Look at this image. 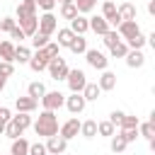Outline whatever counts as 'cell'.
Wrapping results in <instances>:
<instances>
[{"label": "cell", "instance_id": "cell-1", "mask_svg": "<svg viewBox=\"0 0 155 155\" xmlns=\"http://www.w3.org/2000/svg\"><path fill=\"white\" fill-rule=\"evenodd\" d=\"M34 131H36V136H46V138L53 136V133H58V119H56V114L48 111V109H44L39 114L36 124H34Z\"/></svg>", "mask_w": 155, "mask_h": 155}, {"label": "cell", "instance_id": "cell-2", "mask_svg": "<svg viewBox=\"0 0 155 155\" xmlns=\"http://www.w3.org/2000/svg\"><path fill=\"white\" fill-rule=\"evenodd\" d=\"M46 68H48V73H51V78H53V80H65V75H68V70H70V68H68V63H65L61 56L51 58Z\"/></svg>", "mask_w": 155, "mask_h": 155}, {"label": "cell", "instance_id": "cell-3", "mask_svg": "<svg viewBox=\"0 0 155 155\" xmlns=\"http://www.w3.org/2000/svg\"><path fill=\"white\" fill-rule=\"evenodd\" d=\"M65 82H68V87H70V92H82V87L87 85V78H85V73L82 70H68V75H65Z\"/></svg>", "mask_w": 155, "mask_h": 155}, {"label": "cell", "instance_id": "cell-4", "mask_svg": "<svg viewBox=\"0 0 155 155\" xmlns=\"http://www.w3.org/2000/svg\"><path fill=\"white\" fill-rule=\"evenodd\" d=\"M102 17H104V19H107V24H109V27H114V29L124 22V19L119 17V12H116V5H114L111 0H104V5H102Z\"/></svg>", "mask_w": 155, "mask_h": 155}, {"label": "cell", "instance_id": "cell-5", "mask_svg": "<svg viewBox=\"0 0 155 155\" xmlns=\"http://www.w3.org/2000/svg\"><path fill=\"white\" fill-rule=\"evenodd\" d=\"M85 58H87V63H90L94 70H107L109 58H107L102 51H97V48H87V51H85Z\"/></svg>", "mask_w": 155, "mask_h": 155}, {"label": "cell", "instance_id": "cell-6", "mask_svg": "<svg viewBox=\"0 0 155 155\" xmlns=\"http://www.w3.org/2000/svg\"><path fill=\"white\" fill-rule=\"evenodd\" d=\"M48 61H51V56L46 53V48H36V53L29 58V68H31L34 73H41V70H46Z\"/></svg>", "mask_w": 155, "mask_h": 155}, {"label": "cell", "instance_id": "cell-7", "mask_svg": "<svg viewBox=\"0 0 155 155\" xmlns=\"http://www.w3.org/2000/svg\"><path fill=\"white\" fill-rule=\"evenodd\" d=\"M63 102H65V97H63L58 90H56V92H44V97H41V104H44V109H48V111L61 109Z\"/></svg>", "mask_w": 155, "mask_h": 155}, {"label": "cell", "instance_id": "cell-8", "mask_svg": "<svg viewBox=\"0 0 155 155\" xmlns=\"http://www.w3.org/2000/svg\"><path fill=\"white\" fill-rule=\"evenodd\" d=\"M58 17L53 15V12H44L41 17H39V31H44V34H53L56 29H58V22H56Z\"/></svg>", "mask_w": 155, "mask_h": 155}, {"label": "cell", "instance_id": "cell-9", "mask_svg": "<svg viewBox=\"0 0 155 155\" xmlns=\"http://www.w3.org/2000/svg\"><path fill=\"white\" fill-rule=\"evenodd\" d=\"M65 107H68V111L70 114H80L82 109H85V97H82V92H73L70 97H65V102H63Z\"/></svg>", "mask_w": 155, "mask_h": 155}, {"label": "cell", "instance_id": "cell-10", "mask_svg": "<svg viewBox=\"0 0 155 155\" xmlns=\"http://www.w3.org/2000/svg\"><path fill=\"white\" fill-rule=\"evenodd\" d=\"M65 148H68V140L63 138V136H48V143H46V153H51V155H61V153H65Z\"/></svg>", "mask_w": 155, "mask_h": 155}, {"label": "cell", "instance_id": "cell-11", "mask_svg": "<svg viewBox=\"0 0 155 155\" xmlns=\"http://www.w3.org/2000/svg\"><path fill=\"white\" fill-rule=\"evenodd\" d=\"M116 31H119V36H124V39H131V36L140 34V27H138V22H136V19H124V22L116 27Z\"/></svg>", "mask_w": 155, "mask_h": 155}, {"label": "cell", "instance_id": "cell-12", "mask_svg": "<svg viewBox=\"0 0 155 155\" xmlns=\"http://www.w3.org/2000/svg\"><path fill=\"white\" fill-rule=\"evenodd\" d=\"M124 58H126V65H128V68H140V65L145 63V56H143L140 48H128V53H126Z\"/></svg>", "mask_w": 155, "mask_h": 155}, {"label": "cell", "instance_id": "cell-13", "mask_svg": "<svg viewBox=\"0 0 155 155\" xmlns=\"http://www.w3.org/2000/svg\"><path fill=\"white\" fill-rule=\"evenodd\" d=\"M78 133H80V121H78V119H68V121L61 126V136H63L65 140L75 138Z\"/></svg>", "mask_w": 155, "mask_h": 155}, {"label": "cell", "instance_id": "cell-14", "mask_svg": "<svg viewBox=\"0 0 155 155\" xmlns=\"http://www.w3.org/2000/svg\"><path fill=\"white\" fill-rule=\"evenodd\" d=\"M19 22V29L27 34V36H31L36 29H39V17L36 15H31V17H22V19H17Z\"/></svg>", "mask_w": 155, "mask_h": 155}, {"label": "cell", "instance_id": "cell-15", "mask_svg": "<svg viewBox=\"0 0 155 155\" xmlns=\"http://www.w3.org/2000/svg\"><path fill=\"white\" fill-rule=\"evenodd\" d=\"M36 104H39V99H34V97H29V94H27V97H17V99H15L17 111H27V114H29V111H34V109H36Z\"/></svg>", "mask_w": 155, "mask_h": 155}, {"label": "cell", "instance_id": "cell-16", "mask_svg": "<svg viewBox=\"0 0 155 155\" xmlns=\"http://www.w3.org/2000/svg\"><path fill=\"white\" fill-rule=\"evenodd\" d=\"M138 136H143L148 140H155V114H150V121L138 124Z\"/></svg>", "mask_w": 155, "mask_h": 155}, {"label": "cell", "instance_id": "cell-17", "mask_svg": "<svg viewBox=\"0 0 155 155\" xmlns=\"http://www.w3.org/2000/svg\"><path fill=\"white\" fill-rule=\"evenodd\" d=\"M31 15H36V2L34 0H19V5H17V19L31 17Z\"/></svg>", "mask_w": 155, "mask_h": 155}, {"label": "cell", "instance_id": "cell-18", "mask_svg": "<svg viewBox=\"0 0 155 155\" xmlns=\"http://www.w3.org/2000/svg\"><path fill=\"white\" fill-rule=\"evenodd\" d=\"M90 29V22H87V17H82V15H75L73 19H70V31L73 34H85Z\"/></svg>", "mask_w": 155, "mask_h": 155}, {"label": "cell", "instance_id": "cell-19", "mask_svg": "<svg viewBox=\"0 0 155 155\" xmlns=\"http://www.w3.org/2000/svg\"><path fill=\"white\" fill-rule=\"evenodd\" d=\"M97 85H99V90H102V92H104V90L109 92V90H114V87H116V75H114L111 70H102V78H99V82H97Z\"/></svg>", "mask_w": 155, "mask_h": 155}, {"label": "cell", "instance_id": "cell-20", "mask_svg": "<svg viewBox=\"0 0 155 155\" xmlns=\"http://www.w3.org/2000/svg\"><path fill=\"white\" fill-rule=\"evenodd\" d=\"M10 155H29V140H24L22 136L12 140V148H10Z\"/></svg>", "mask_w": 155, "mask_h": 155}, {"label": "cell", "instance_id": "cell-21", "mask_svg": "<svg viewBox=\"0 0 155 155\" xmlns=\"http://www.w3.org/2000/svg\"><path fill=\"white\" fill-rule=\"evenodd\" d=\"M99 94H102V90H99L97 82H87V85L82 87V97H85V102H94Z\"/></svg>", "mask_w": 155, "mask_h": 155}, {"label": "cell", "instance_id": "cell-22", "mask_svg": "<svg viewBox=\"0 0 155 155\" xmlns=\"http://www.w3.org/2000/svg\"><path fill=\"white\" fill-rule=\"evenodd\" d=\"M90 22V29L94 31V34H104V31H109V24H107V19L104 17H92V19H87Z\"/></svg>", "mask_w": 155, "mask_h": 155}, {"label": "cell", "instance_id": "cell-23", "mask_svg": "<svg viewBox=\"0 0 155 155\" xmlns=\"http://www.w3.org/2000/svg\"><path fill=\"white\" fill-rule=\"evenodd\" d=\"M68 48H70L73 53H85V51H87V41H85V36H82V34H75L73 41L68 44Z\"/></svg>", "mask_w": 155, "mask_h": 155}, {"label": "cell", "instance_id": "cell-24", "mask_svg": "<svg viewBox=\"0 0 155 155\" xmlns=\"http://www.w3.org/2000/svg\"><path fill=\"white\" fill-rule=\"evenodd\" d=\"M116 12L121 19H136V5H131V2H121L116 7Z\"/></svg>", "mask_w": 155, "mask_h": 155}, {"label": "cell", "instance_id": "cell-25", "mask_svg": "<svg viewBox=\"0 0 155 155\" xmlns=\"http://www.w3.org/2000/svg\"><path fill=\"white\" fill-rule=\"evenodd\" d=\"M12 58H15V44L0 41V61H12Z\"/></svg>", "mask_w": 155, "mask_h": 155}, {"label": "cell", "instance_id": "cell-26", "mask_svg": "<svg viewBox=\"0 0 155 155\" xmlns=\"http://www.w3.org/2000/svg\"><path fill=\"white\" fill-rule=\"evenodd\" d=\"M80 133L85 136V138H94L97 136V121H85V124H80Z\"/></svg>", "mask_w": 155, "mask_h": 155}, {"label": "cell", "instance_id": "cell-27", "mask_svg": "<svg viewBox=\"0 0 155 155\" xmlns=\"http://www.w3.org/2000/svg\"><path fill=\"white\" fill-rule=\"evenodd\" d=\"M73 5L78 7V15H80V12L85 15V12H92V10L97 7V0H73Z\"/></svg>", "mask_w": 155, "mask_h": 155}, {"label": "cell", "instance_id": "cell-28", "mask_svg": "<svg viewBox=\"0 0 155 155\" xmlns=\"http://www.w3.org/2000/svg\"><path fill=\"white\" fill-rule=\"evenodd\" d=\"M46 44H48V34H44V31L36 29V31L31 34V46H34V48H44Z\"/></svg>", "mask_w": 155, "mask_h": 155}, {"label": "cell", "instance_id": "cell-29", "mask_svg": "<svg viewBox=\"0 0 155 155\" xmlns=\"http://www.w3.org/2000/svg\"><path fill=\"white\" fill-rule=\"evenodd\" d=\"M29 58H31V51H29L27 46H15V58H12V61H19V63H29Z\"/></svg>", "mask_w": 155, "mask_h": 155}, {"label": "cell", "instance_id": "cell-30", "mask_svg": "<svg viewBox=\"0 0 155 155\" xmlns=\"http://www.w3.org/2000/svg\"><path fill=\"white\" fill-rule=\"evenodd\" d=\"M22 133H24V131H22V128H19V126H17L12 119L5 124V136H7V138H12V140H15V138H19Z\"/></svg>", "mask_w": 155, "mask_h": 155}, {"label": "cell", "instance_id": "cell-31", "mask_svg": "<svg viewBox=\"0 0 155 155\" xmlns=\"http://www.w3.org/2000/svg\"><path fill=\"white\" fill-rule=\"evenodd\" d=\"M126 138L121 136V133H116V136H111V153H124L126 150Z\"/></svg>", "mask_w": 155, "mask_h": 155}, {"label": "cell", "instance_id": "cell-32", "mask_svg": "<svg viewBox=\"0 0 155 155\" xmlns=\"http://www.w3.org/2000/svg\"><path fill=\"white\" fill-rule=\"evenodd\" d=\"M109 53H111L114 58H124V56L128 53V46H126L124 41H116L114 46H109Z\"/></svg>", "mask_w": 155, "mask_h": 155}, {"label": "cell", "instance_id": "cell-33", "mask_svg": "<svg viewBox=\"0 0 155 155\" xmlns=\"http://www.w3.org/2000/svg\"><path fill=\"white\" fill-rule=\"evenodd\" d=\"M12 121H15V124H17V126H19V128H22V131H24V128H29V126H31V116H29V114H27V111H19V114H17V116H12Z\"/></svg>", "mask_w": 155, "mask_h": 155}, {"label": "cell", "instance_id": "cell-34", "mask_svg": "<svg viewBox=\"0 0 155 155\" xmlns=\"http://www.w3.org/2000/svg\"><path fill=\"white\" fill-rule=\"evenodd\" d=\"M75 15H78V7H75L73 2H63V5H61V17H63V19H73Z\"/></svg>", "mask_w": 155, "mask_h": 155}, {"label": "cell", "instance_id": "cell-35", "mask_svg": "<svg viewBox=\"0 0 155 155\" xmlns=\"http://www.w3.org/2000/svg\"><path fill=\"white\" fill-rule=\"evenodd\" d=\"M102 41H104V46L109 48V46H114V44H116V41H121V39H119V31H116V29H109V31H104V34H102Z\"/></svg>", "mask_w": 155, "mask_h": 155}, {"label": "cell", "instance_id": "cell-36", "mask_svg": "<svg viewBox=\"0 0 155 155\" xmlns=\"http://www.w3.org/2000/svg\"><path fill=\"white\" fill-rule=\"evenodd\" d=\"M27 92H29V97H34V99H41V97H44V92H46V87H44V82H31Z\"/></svg>", "mask_w": 155, "mask_h": 155}, {"label": "cell", "instance_id": "cell-37", "mask_svg": "<svg viewBox=\"0 0 155 155\" xmlns=\"http://www.w3.org/2000/svg\"><path fill=\"white\" fill-rule=\"evenodd\" d=\"M73 31H70V27L68 29H58V46H68L70 41H73Z\"/></svg>", "mask_w": 155, "mask_h": 155}, {"label": "cell", "instance_id": "cell-38", "mask_svg": "<svg viewBox=\"0 0 155 155\" xmlns=\"http://www.w3.org/2000/svg\"><path fill=\"white\" fill-rule=\"evenodd\" d=\"M114 128H116V126H114L111 121H99V124H97V133H99V136H114Z\"/></svg>", "mask_w": 155, "mask_h": 155}, {"label": "cell", "instance_id": "cell-39", "mask_svg": "<svg viewBox=\"0 0 155 155\" xmlns=\"http://www.w3.org/2000/svg\"><path fill=\"white\" fill-rule=\"evenodd\" d=\"M126 41H128V48H143L145 46V36L143 34H136V36H131Z\"/></svg>", "mask_w": 155, "mask_h": 155}, {"label": "cell", "instance_id": "cell-40", "mask_svg": "<svg viewBox=\"0 0 155 155\" xmlns=\"http://www.w3.org/2000/svg\"><path fill=\"white\" fill-rule=\"evenodd\" d=\"M138 124H140V121H138L136 116L124 114V121H121V126H119V128H138Z\"/></svg>", "mask_w": 155, "mask_h": 155}, {"label": "cell", "instance_id": "cell-41", "mask_svg": "<svg viewBox=\"0 0 155 155\" xmlns=\"http://www.w3.org/2000/svg\"><path fill=\"white\" fill-rule=\"evenodd\" d=\"M12 73H15L12 61H0V75H2V78H10Z\"/></svg>", "mask_w": 155, "mask_h": 155}, {"label": "cell", "instance_id": "cell-42", "mask_svg": "<svg viewBox=\"0 0 155 155\" xmlns=\"http://www.w3.org/2000/svg\"><path fill=\"white\" fill-rule=\"evenodd\" d=\"M121 136L126 138V143H133L138 138V128H121Z\"/></svg>", "mask_w": 155, "mask_h": 155}, {"label": "cell", "instance_id": "cell-43", "mask_svg": "<svg viewBox=\"0 0 155 155\" xmlns=\"http://www.w3.org/2000/svg\"><path fill=\"white\" fill-rule=\"evenodd\" d=\"M29 155H46V145L44 143H29Z\"/></svg>", "mask_w": 155, "mask_h": 155}, {"label": "cell", "instance_id": "cell-44", "mask_svg": "<svg viewBox=\"0 0 155 155\" xmlns=\"http://www.w3.org/2000/svg\"><path fill=\"white\" fill-rule=\"evenodd\" d=\"M15 24H17V19H12V17H5V19H0V29H2V31H7V34L12 31V27H15Z\"/></svg>", "mask_w": 155, "mask_h": 155}, {"label": "cell", "instance_id": "cell-45", "mask_svg": "<svg viewBox=\"0 0 155 155\" xmlns=\"http://www.w3.org/2000/svg\"><path fill=\"white\" fill-rule=\"evenodd\" d=\"M36 2V7H41L44 12H51L53 7H56V0H34Z\"/></svg>", "mask_w": 155, "mask_h": 155}, {"label": "cell", "instance_id": "cell-46", "mask_svg": "<svg viewBox=\"0 0 155 155\" xmlns=\"http://www.w3.org/2000/svg\"><path fill=\"white\" fill-rule=\"evenodd\" d=\"M109 121H111L114 126H121V121H124V111H111V114H109Z\"/></svg>", "mask_w": 155, "mask_h": 155}, {"label": "cell", "instance_id": "cell-47", "mask_svg": "<svg viewBox=\"0 0 155 155\" xmlns=\"http://www.w3.org/2000/svg\"><path fill=\"white\" fill-rule=\"evenodd\" d=\"M10 36H12V39H19V41H22V39H27V34H24V31L19 29V24H15V27H12V31H10Z\"/></svg>", "mask_w": 155, "mask_h": 155}, {"label": "cell", "instance_id": "cell-48", "mask_svg": "<svg viewBox=\"0 0 155 155\" xmlns=\"http://www.w3.org/2000/svg\"><path fill=\"white\" fill-rule=\"evenodd\" d=\"M44 48H46V53H48L51 58H56V56H58V44H46Z\"/></svg>", "mask_w": 155, "mask_h": 155}, {"label": "cell", "instance_id": "cell-49", "mask_svg": "<svg viewBox=\"0 0 155 155\" xmlns=\"http://www.w3.org/2000/svg\"><path fill=\"white\" fill-rule=\"evenodd\" d=\"M0 119H2V121H5V124H7V121H10V119H12V111H10V109H7V107H0Z\"/></svg>", "mask_w": 155, "mask_h": 155}, {"label": "cell", "instance_id": "cell-50", "mask_svg": "<svg viewBox=\"0 0 155 155\" xmlns=\"http://www.w3.org/2000/svg\"><path fill=\"white\" fill-rule=\"evenodd\" d=\"M148 12H150V15H155V0H150V2H148Z\"/></svg>", "mask_w": 155, "mask_h": 155}, {"label": "cell", "instance_id": "cell-51", "mask_svg": "<svg viewBox=\"0 0 155 155\" xmlns=\"http://www.w3.org/2000/svg\"><path fill=\"white\" fill-rule=\"evenodd\" d=\"M2 133H5V121L0 119V136H2Z\"/></svg>", "mask_w": 155, "mask_h": 155}, {"label": "cell", "instance_id": "cell-52", "mask_svg": "<svg viewBox=\"0 0 155 155\" xmlns=\"http://www.w3.org/2000/svg\"><path fill=\"white\" fill-rule=\"evenodd\" d=\"M5 80H7V78H2V75H0V92H2V87H5Z\"/></svg>", "mask_w": 155, "mask_h": 155}, {"label": "cell", "instance_id": "cell-53", "mask_svg": "<svg viewBox=\"0 0 155 155\" xmlns=\"http://www.w3.org/2000/svg\"><path fill=\"white\" fill-rule=\"evenodd\" d=\"M56 2H61V5H63V2H73V0H56Z\"/></svg>", "mask_w": 155, "mask_h": 155}, {"label": "cell", "instance_id": "cell-54", "mask_svg": "<svg viewBox=\"0 0 155 155\" xmlns=\"http://www.w3.org/2000/svg\"><path fill=\"white\" fill-rule=\"evenodd\" d=\"M114 155H121V153H114Z\"/></svg>", "mask_w": 155, "mask_h": 155}, {"label": "cell", "instance_id": "cell-55", "mask_svg": "<svg viewBox=\"0 0 155 155\" xmlns=\"http://www.w3.org/2000/svg\"><path fill=\"white\" fill-rule=\"evenodd\" d=\"M61 155H65V153H61Z\"/></svg>", "mask_w": 155, "mask_h": 155}]
</instances>
